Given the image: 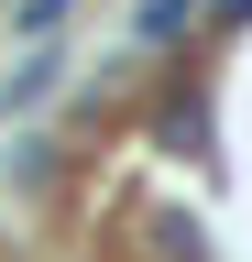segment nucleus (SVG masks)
<instances>
[{"instance_id":"nucleus-1","label":"nucleus","mask_w":252,"mask_h":262,"mask_svg":"<svg viewBox=\"0 0 252 262\" xmlns=\"http://www.w3.org/2000/svg\"><path fill=\"white\" fill-rule=\"evenodd\" d=\"M186 11H198V0H143V11H132V22L153 33V44H176V33H186Z\"/></svg>"},{"instance_id":"nucleus-2","label":"nucleus","mask_w":252,"mask_h":262,"mask_svg":"<svg viewBox=\"0 0 252 262\" xmlns=\"http://www.w3.org/2000/svg\"><path fill=\"white\" fill-rule=\"evenodd\" d=\"M66 11H77V0H22V22H11V33H55Z\"/></svg>"},{"instance_id":"nucleus-3","label":"nucleus","mask_w":252,"mask_h":262,"mask_svg":"<svg viewBox=\"0 0 252 262\" xmlns=\"http://www.w3.org/2000/svg\"><path fill=\"white\" fill-rule=\"evenodd\" d=\"M241 11H252V0H219V22H241Z\"/></svg>"}]
</instances>
